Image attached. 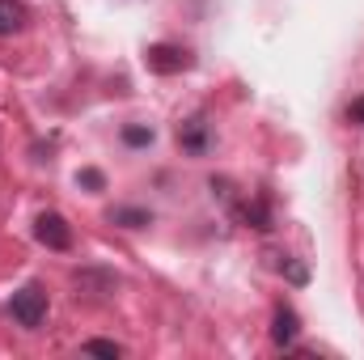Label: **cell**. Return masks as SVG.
<instances>
[{
	"label": "cell",
	"instance_id": "1",
	"mask_svg": "<svg viewBox=\"0 0 364 360\" xmlns=\"http://www.w3.org/2000/svg\"><path fill=\"white\" fill-rule=\"evenodd\" d=\"M9 314H13L26 331H38L43 318H47V292H43V284H26L21 292H13Z\"/></svg>",
	"mask_w": 364,
	"mask_h": 360
},
{
	"label": "cell",
	"instance_id": "2",
	"mask_svg": "<svg viewBox=\"0 0 364 360\" xmlns=\"http://www.w3.org/2000/svg\"><path fill=\"white\" fill-rule=\"evenodd\" d=\"M144 64H149L153 73H161V77H174V73H186L195 60H191V51H186V47H174V43H153V47L144 51Z\"/></svg>",
	"mask_w": 364,
	"mask_h": 360
},
{
	"label": "cell",
	"instance_id": "3",
	"mask_svg": "<svg viewBox=\"0 0 364 360\" xmlns=\"http://www.w3.org/2000/svg\"><path fill=\"white\" fill-rule=\"evenodd\" d=\"M34 238H38L47 250H68V246H73V229H68V221H64L60 212H43V216L34 221Z\"/></svg>",
	"mask_w": 364,
	"mask_h": 360
},
{
	"label": "cell",
	"instance_id": "4",
	"mask_svg": "<svg viewBox=\"0 0 364 360\" xmlns=\"http://www.w3.org/2000/svg\"><path fill=\"white\" fill-rule=\"evenodd\" d=\"M272 339L279 344V348H288L292 339H296V314L288 309V305H279L275 309V327H272Z\"/></svg>",
	"mask_w": 364,
	"mask_h": 360
},
{
	"label": "cell",
	"instance_id": "5",
	"mask_svg": "<svg viewBox=\"0 0 364 360\" xmlns=\"http://www.w3.org/2000/svg\"><path fill=\"white\" fill-rule=\"evenodd\" d=\"M26 26V4L21 0H0V34H17Z\"/></svg>",
	"mask_w": 364,
	"mask_h": 360
},
{
	"label": "cell",
	"instance_id": "6",
	"mask_svg": "<svg viewBox=\"0 0 364 360\" xmlns=\"http://www.w3.org/2000/svg\"><path fill=\"white\" fill-rule=\"evenodd\" d=\"M114 221L127 225V229H140V225H149V212H144V208H119Z\"/></svg>",
	"mask_w": 364,
	"mask_h": 360
},
{
	"label": "cell",
	"instance_id": "7",
	"mask_svg": "<svg viewBox=\"0 0 364 360\" xmlns=\"http://www.w3.org/2000/svg\"><path fill=\"white\" fill-rule=\"evenodd\" d=\"M85 352H93V356H123V348H119V344H110V339H90V344H85Z\"/></svg>",
	"mask_w": 364,
	"mask_h": 360
},
{
	"label": "cell",
	"instance_id": "8",
	"mask_svg": "<svg viewBox=\"0 0 364 360\" xmlns=\"http://www.w3.org/2000/svg\"><path fill=\"white\" fill-rule=\"evenodd\" d=\"M123 140H127V144H149V140H153V132H149V127H127V132H123Z\"/></svg>",
	"mask_w": 364,
	"mask_h": 360
},
{
	"label": "cell",
	"instance_id": "9",
	"mask_svg": "<svg viewBox=\"0 0 364 360\" xmlns=\"http://www.w3.org/2000/svg\"><path fill=\"white\" fill-rule=\"evenodd\" d=\"M81 182H85V186H93V191H102V174H97V170H81Z\"/></svg>",
	"mask_w": 364,
	"mask_h": 360
},
{
	"label": "cell",
	"instance_id": "10",
	"mask_svg": "<svg viewBox=\"0 0 364 360\" xmlns=\"http://www.w3.org/2000/svg\"><path fill=\"white\" fill-rule=\"evenodd\" d=\"M348 119H352V123H364V97H356V102L348 106Z\"/></svg>",
	"mask_w": 364,
	"mask_h": 360
}]
</instances>
